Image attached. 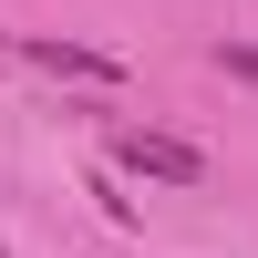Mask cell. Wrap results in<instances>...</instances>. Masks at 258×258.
I'll return each instance as SVG.
<instances>
[{"label":"cell","instance_id":"cell-1","mask_svg":"<svg viewBox=\"0 0 258 258\" xmlns=\"http://www.w3.org/2000/svg\"><path fill=\"white\" fill-rule=\"evenodd\" d=\"M114 165L124 176H155V186H207V155L165 124H114Z\"/></svg>","mask_w":258,"mask_h":258},{"label":"cell","instance_id":"cell-3","mask_svg":"<svg viewBox=\"0 0 258 258\" xmlns=\"http://www.w3.org/2000/svg\"><path fill=\"white\" fill-rule=\"evenodd\" d=\"M217 62H227L238 83H258V52H238V41H217Z\"/></svg>","mask_w":258,"mask_h":258},{"label":"cell","instance_id":"cell-2","mask_svg":"<svg viewBox=\"0 0 258 258\" xmlns=\"http://www.w3.org/2000/svg\"><path fill=\"white\" fill-rule=\"evenodd\" d=\"M31 62H41V73H83V83H114V73H124L114 52H83V41H62V31H41Z\"/></svg>","mask_w":258,"mask_h":258},{"label":"cell","instance_id":"cell-4","mask_svg":"<svg viewBox=\"0 0 258 258\" xmlns=\"http://www.w3.org/2000/svg\"><path fill=\"white\" fill-rule=\"evenodd\" d=\"M0 258H11V248H0Z\"/></svg>","mask_w":258,"mask_h":258}]
</instances>
